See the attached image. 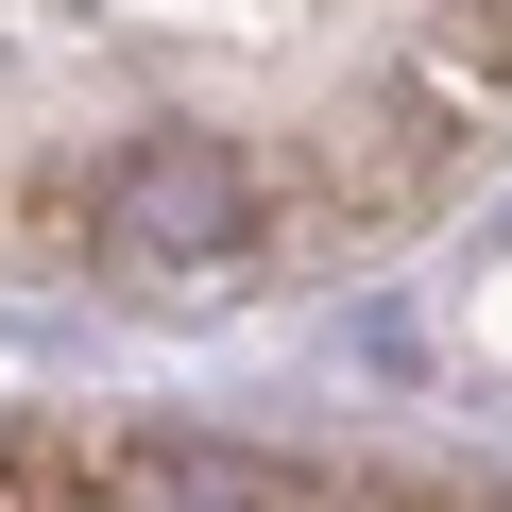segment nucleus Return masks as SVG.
Wrapping results in <instances>:
<instances>
[{"instance_id": "1", "label": "nucleus", "mask_w": 512, "mask_h": 512, "mask_svg": "<svg viewBox=\"0 0 512 512\" xmlns=\"http://www.w3.org/2000/svg\"><path fill=\"white\" fill-rule=\"evenodd\" d=\"M512 137V0H0V256L205 308L427 222Z\"/></svg>"}, {"instance_id": "2", "label": "nucleus", "mask_w": 512, "mask_h": 512, "mask_svg": "<svg viewBox=\"0 0 512 512\" xmlns=\"http://www.w3.org/2000/svg\"><path fill=\"white\" fill-rule=\"evenodd\" d=\"M0 512H478V495L376 478V461L188 444V427H0Z\"/></svg>"}]
</instances>
